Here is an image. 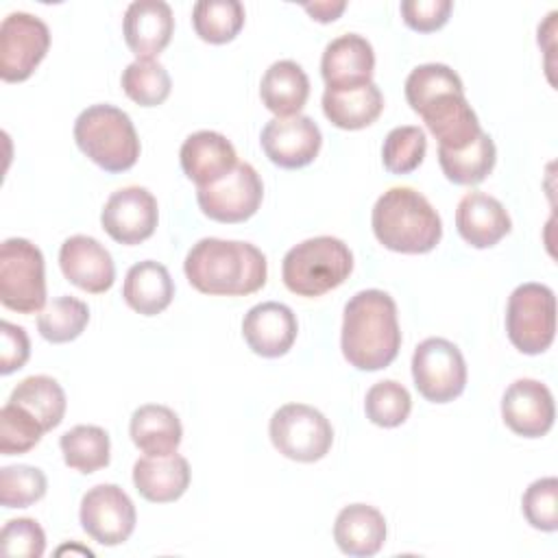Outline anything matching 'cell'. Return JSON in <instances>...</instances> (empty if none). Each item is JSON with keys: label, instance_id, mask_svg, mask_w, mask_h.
I'll use <instances>...</instances> for the list:
<instances>
[{"label": "cell", "instance_id": "obj_6", "mask_svg": "<svg viewBox=\"0 0 558 558\" xmlns=\"http://www.w3.org/2000/svg\"><path fill=\"white\" fill-rule=\"evenodd\" d=\"M0 301L20 314L44 310V255L26 238H7L0 246Z\"/></svg>", "mask_w": 558, "mask_h": 558}, {"label": "cell", "instance_id": "obj_3", "mask_svg": "<svg viewBox=\"0 0 558 558\" xmlns=\"http://www.w3.org/2000/svg\"><path fill=\"white\" fill-rule=\"evenodd\" d=\"M373 233L390 251L427 253L442 235V222L429 201L412 187L386 190L371 214Z\"/></svg>", "mask_w": 558, "mask_h": 558}, {"label": "cell", "instance_id": "obj_13", "mask_svg": "<svg viewBox=\"0 0 558 558\" xmlns=\"http://www.w3.org/2000/svg\"><path fill=\"white\" fill-rule=\"evenodd\" d=\"M157 220V198L142 185L116 190L100 211V222L109 238L129 246L148 240L155 233Z\"/></svg>", "mask_w": 558, "mask_h": 558}, {"label": "cell", "instance_id": "obj_41", "mask_svg": "<svg viewBox=\"0 0 558 558\" xmlns=\"http://www.w3.org/2000/svg\"><path fill=\"white\" fill-rule=\"evenodd\" d=\"M2 554L17 558H39L46 549V534L35 519H11L2 527Z\"/></svg>", "mask_w": 558, "mask_h": 558}, {"label": "cell", "instance_id": "obj_35", "mask_svg": "<svg viewBox=\"0 0 558 558\" xmlns=\"http://www.w3.org/2000/svg\"><path fill=\"white\" fill-rule=\"evenodd\" d=\"M449 92H464V85L460 76L445 63L416 65L405 78V100L416 113Z\"/></svg>", "mask_w": 558, "mask_h": 558}, {"label": "cell", "instance_id": "obj_22", "mask_svg": "<svg viewBox=\"0 0 558 558\" xmlns=\"http://www.w3.org/2000/svg\"><path fill=\"white\" fill-rule=\"evenodd\" d=\"M456 229L466 244L490 248L510 233L512 222L501 201L475 190L460 198L456 207Z\"/></svg>", "mask_w": 558, "mask_h": 558}, {"label": "cell", "instance_id": "obj_20", "mask_svg": "<svg viewBox=\"0 0 558 558\" xmlns=\"http://www.w3.org/2000/svg\"><path fill=\"white\" fill-rule=\"evenodd\" d=\"M418 116L427 124L429 133L438 140V148L462 150L480 133V120L464 98V92H449L425 105Z\"/></svg>", "mask_w": 558, "mask_h": 558}, {"label": "cell", "instance_id": "obj_34", "mask_svg": "<svg viewBox=\"0 0 558 558\" xmlns=\"http://www.w3.org/2000/svg\"><path fill=\"white\" fill-rule=\"evenodd\" d=\"M89 323V307L74 296H59L37 316V329L44 340L61 344L78 338Z\"/></svg>", "mask_w": 558, "mask_h": 558}, {"label": "cell", "instance_id": "obj_14", "mask_svg": "<svg viewBox=\"0 0 558 558\" xmlns=\"http://www.w3.org/2000/svg\"><path fill=\"white\" fill-rule=\"evenodd\" d=\"M266 157L286 170L312 163L320 150L323 133L310 116L272 118L259 135Z\"/></svg>", "mask_w": 558, "mask_h": 558}, {"label": "cell", "instance_id": "obj_25", "mask_svg": "<svg viewBox=\"0 0 558 558\" xmlns=\"http://www.w3.org/2000/svg\"><path fill=\"white\" fill-rule=\"evenodd\" d=\"M384 109V96L371 81L366 85L325 89L323 111L327 120L344 131H357L373 124Z\"/></svg>", "mask_w": 558, "mask_h": 558}, {"label": "cell", "instance_id": "obj_9", "mask_svg": "<svg viewBox=\"0 0 558 558\" xmlns=\"http://www.w3.org/2000/svg\"><path fill=\"white\" fill-rule=\"evenodd\" d=\"M412 379L427 401L449 403L466 386V362L453 342L425 338L412 355Z\"/></svg>", "mask_w": 558, "mask_h": 558}, {"label": "cell", "instance_id": "obj_42", "mask_svg": "<svg viewBox=\"0 0 558 558\" xmlns=\"http://www.w3.org/2000/svg\"><path fill=\"white\" fill-rule=\"evenodd\" d=\"M453 9L451 0H403L401 15L403 22L418 33H432L447 24Z\"/></svg>", "mask_w": 558, "mask_h": 558}, {"label": "cell", "instance_id": "obj_28", "mask_svg": "<svg viewBox=\"0 0 558 558\" xmlns=\"http://www.w3.org/2000/svg\"><path fill=\"white\" fill-rule=\"evenodd\" d=\"M259 96L277 118L299 116L310 96V78L296 61H275L262 76Z\"/></svg>", "mask_w": 558, "mask_h": 558}, {"label": "cell", "instance_id": "obj_7", "mask_svg": "<svg viewBox=\"0 0 558 558\" xmlns=\"http://www.w3.org/2000/svg\"><path fill=\"white\" fill-rule=\"evenodd\" d=\"M506 331L514 349L538 355L556 336V296L545 283H521L512 290L506 310Z\"/></svg>", "mask_w": 558, "mask_h": 558}, {"label": "cell", "instance_id": "obj_18", "mask_svg": "<svg viewBox=\"0 0 558 558\" xmlns=\"http://www.w3.org/2000/svg\"><path fill=\"white\" fill-rule=\"evenodd\" d=\"M172 31V9L163 0H135L124 11V41L137 59H155L170 44Z\"/></svg>", "mask_w": 558, "mask_h": 558}, {"label": "cell", "instance_id": "obj_12", "mask_svg": "<svg viewBox=\"0 0 558 558\" xmlns=\"http://www.w3.org/2000/svg\"><path fill=\"white\" fill-rule=\"evenodd\" d=\"M81 525L96 543L113 547L135 530V506L118 484H98L81 499Z\"/></svg>", "mask_w": 558, "mask_h": 558}, {"label": "cell", "instance_id": "obj_36", "mask_svg": "<svg viewBox=\"0 0 558 558\" xmlns=\"http://www.w3.org/2000/svg\"><path fill=\"white\" fill-rule=\"evenodd\" d=\"M412 410V397L408 388L395 379L377 381L368 388L364 399L366 418L379 427L401 425Z\"/></svg>", "mask_w": 558, "mask_h": 558}, {"label": "cell", "instance_id": "obj_8", "mask_svg": "<svg viewBox=\"0 0 558 558\" xmlns=\"http://www.w3.org/2000/svg\"><path fill=\"white\" fill-rule=\"evenodd\" d=\"M275 449L296 462H316L327 456L333 442V427L312 405L286 403L281 405L268 425Z\"/></svg>", "mask_w": 558, "mask_h": 558}, {"label": "cell", "instance_id": "obj_11", "mask_svg": "<svg viewBox=\"0 0 558 558\" xmlns=\"http://www.w3.org/2000/svg\"><path fill=\"white\" fill-rule=\"evenodd\" d=\"M264 183L257 170L238 161L231 172H227L220 181L196 187V201L203 214L216 222H244L248 220L262 205Z\"/></svg>", "mask_w": 558, "mask_h": 558}, {"label": "cell", "instance_id": "obj_16", "mask_svg": "<svg viewBox=\"0 0 558 558\" xmlns=\"http://www.w3.org/2000/svg\"><path fill=\"white\" fill-rule=\"evenodd\" d=\"M59 266L70 283L100 294L113 286L116 266L111 253L92 235H72L59 248Z\"/></svg>", "mask_w": 558, "mask_h": 558}, {"label": "cell", "instance_id": "obj_21", "mask_svg": "<svg viewBox=\"0 0 558 558\" xmlns=\"http://www.w3.org/2000/svg\"><path fill=\"white\" fill-rule=\"evenodd\" d=\"M183 174L196 183V187L211 185L231 172L238 163L233 144L218 131H196L185 137L179 150Z\"/></svg>", "mask_w": 558, "mask_h": 558}, {"label": "cell", "instance_id": "obj_17", "mask_svg": "<svg viewBox=\"0 0 558 558\" xmlns=\"http://www.w3.org/2000/svg\"><path fill=\"white\" fill-rule=\"evenodd\" d=\"M296 331L294 312L277 301L253 305L242 320V336L248 349L262 357L286 355L296 340Z\"/></svg>", "mask_w": 558, "mask_h": 558}, {"label": "cell", "instance_id": "obj_26", "mask_svg": "<svg viewBox=\"0 0 558 558\" xmlns=\"http://www.w3.org/2000/svg\"><path fill=\"white\" fill-rule=\"evenodd\" d=\"M122 296L126 305L137 314L155 316L170 305L174 296V283L163 264L144 259L126 270Z\"/></svg>", "mask_w": 558, "mask_h": 558}, {"label": "cell", "instance_id": "obj_44", "mask_svg": "<svg viewBox=\"0 0 558 558\" xmlns=\"http://www.w3.org/2000/svg\"><path fill=\"white\" fill-rule=\"evenodd\" d=\"M303 9L316 22H333L347 9V2L344 0H320V2H307V4H303Z\"/></svg>", "mask_w": 558, "mask_h": 558}, {"label": "cell", "instance_id": "obj_1", "mask_svg": "<svg viewBox=\"0 0 558 558\" xmlns=\"http://www.w3.org/2000/svg\"><path fill=\"white\" fill-rule=\"evenodd\" d=\"M340 347L357 371L386 368L401 347L395 299L377 288L355 292L344 305Z\"/></svg>", "mask_w": 558, "mask_h": 558}, {"label": "cell", "instance_id": "obj_23", "mask_svg": "<svg viewBox=\"0 0 558 558\" xmlns=\"http://www.w3.org/2000/svg\"><path fill=\"white\" fill-rule=\"evenodd\" d=\"M133 484L146 501H177L190 486V464L179 453L144 456L133 464Z\"/></svg>", "mask_w": 558, "mask_h": 558}, {"label": "cell", "instance_id": "obj_5", "mask_svg": "<svg viewBox=\"0 0 558 558\" xmlns=\"http://www.w3.org/2000/svg\"><path fill=\"white\" fill-rule=\"evenodd\" d=\"M353 253L333 235H316L292 246L281 264V277L290 292L299 296H320L351 275Z\"/></svg>", "mask_w": 558, "mask_h": 558}, {"label": "cell", "instance_id": "obj_15", "mask_svg": "<svg viewBox=\"0 0 558 558\" xmlns=\"http://www.w3.org/2000/svg\"><path fill=\"white\" fill-rule=\"evenodd\" d=\"M504 423L523 438L545 436L556 418L551 390L538 379H517L501 397Z\"/></svg>", "mask_w": 558, "mask_h": 558}, {"label": "cell", "instance_id": "obj_39", "mask_svg": "<svg viewBox=\"0 0 558 558\" xmlns=\"http://www.w3.org/2000/svg\"><path fill=\"white\" fill-rule=\"evenodd\" d=\"M48 482L41 469L28 464L2 466L0 471V504L4 508H26L46 495Z\"/></svg>", "mask_w": 558, "mask_h": 558}, {"label": "cell", "instance_id": "obj_4", "mask_svg": "<svg viewBox=\"0 0 558 558\" xmlns=\"http://www.w3.org/2000/svg\"><path fill=\"white\" fill-rule=\"evenodd\" d=\"M76 146L107 172H124L140 157V137L126 111L113 105H92L74 122Z\"/></svg>", "mask_w": 558, "mask_h": 558}, {"label": "cell", "instance_id": "obj_38", "mask_svg": "<svg viewBox=\"0 0 558 558\" xmlns=\"http://www.w3.org/2000/svg\"><path fill=\"white\" fill-rule=\"evenodd\" d=\"M44 425L22 405L7 403L0 410V453L15 456L31 451L44 436Z\"/></svg>", "mask_w": 558, "mask_h": 558}, {"label": "cell", "instance_id": "obj_32", "mask_svg": "<svg viewBox=\"0 0 558 558\" xmlns=\"http://www.w3.org/2000/svg\"><path fill=\"white\" fill-rule=\"evenodd\" d=\"M192 24L203 41L227 44L244 26V7L238 0H198L192 9Z\"/></svg>", "mask_w": 558, "mask_h": 558}, {"label": "cell", "instance_id": "obj_2", "mask_svg": "<svg viewBox=\"0 0 558 558\" xmlns=\"http://www.w3.org/2000/svg\"><path fill=\"white\" fill-rule=\"evenodd\" d=\"M187 281L203 294L246 296L266 283L268 266L264 253L240 240L203 238L185 255Z\"/></svg>", "mask_w": 558, "mask_h": 558}, {"label": "cell", "instance_id": "obj_43", "mask_svg": "<svg viewBox=\"0 0 558 558\" xmlns=\"http://www.w3.org/2000/svg\"><path fill=\"white\" fill-rule=\"evenodd\" d=\"M0 338H2L0 373L9 375L26 364V360L31 355V342H28L26 331L9 320L0 323Z\"/></svg>", "mask_w": 558, "mask_h": 558}, {"label": "cell", "instance_id": "obj_27", "mask_svg": "<svg viewBox=\"0 0 558 558\" xmlns=\"http://www.w3.org/2000/svg\"><path fill=\"white\" fill-rule=\"evenodd\" d=\"M129 434L133 445L146 456H170L181 445L183 427L174 410L159 403L140 405L131 414Z\"/></svg>", "mask_w": 558, "mask_h": 558}, {"label": "cell", "instance_id": "obj_30", "mask_svg": "<svg viewBox=\"0 0 558 558\" xmlns=\"http://www.w3.org/2000/svg\"><path fill=\"white\" fill-rule=\"evenodd\" d=\"M11 403L26 408L44 429H54L65 414V392L57 379L48 375H31L22 379L9 397Z\"/></svg>", "mask_w": 558, "mask_h": 558}, {"label": "cell", "instance_id": "obj_10", "mask_svg": "<svg viewBox=\"0 0 558 558\" xmlns=\"http://www.w3.org/2000/svg\"><path fill=\"white\" fill-rule=\"evenodd\" d=\"M50 48L48 26L26 11L9 13L0 24V76L7 83L26 81Z\"/></svg>", "mask_w": 558, "mask_h": 558}, {"label": "cell", "instance_id": "obj_24", "mask_svg": "<svg viewBox=\"0 0 558 558\" xmlns=\"http://www.w3.org/2000/svg\"><path fill=\"white\" fill-rule=\"evenodd\" d=\"M333 541L347 556H375L386 541V519L368 504L344 506L333 523Z\"/></svg>", "mask_w": 558, "mask_h": 558}, {"label": "cell", "instance_id": "obj_33", "mask_svg": "<svg viewBox=\"0 0 558 558\" xmlns=\"http://www.w3.org/2000/svg\"><path fill=\"white\" fill-rule=\"evenodd\" d=\"M120 83L124 94L140 107L161 105L172 89L168 70L155 59H135L133 63H129L122 72Z\"/></svg>", "mask_w": 558, "mask_h": 558}, {"label": "cell", "instance_id": "obj_37", "mask_svg": "<svg viewBox=\"0 0 558 558\" xmlns=\"http://www.w3.org/2000/svg\"><path fill=\"white\" fill-rule=\"evenodd\" d=\"M425 150H427V140L423 129L412 124L395 126L384 140L381 161L388 172L408 174L421 166Z\"/></svg>", "mask_w": 558, "mask_h": 558}, {"label": "cell", "instance_id": "obj_31", "mask_svg": "<svg viewBox=\"0 0 558 558\" xmlns=\"http://www.w3.org/2000/svg\"><path fill=\"white\" fill-rule=\"evenodd\" d=\"M63 462L81 473H94L109 464V434L98 425H74L59 440Z\"/></svg>", "mask_w": 558, "mask_h": 558}, {"label": "cell", "instance_id": "obj_29", "mask_svg": "<svg viewBox=\"0 0 558 558\" xmlns=\"http://www.w3.org/2000/svg\"><path fill=\"white\" fill-rule=\"evenodd\" d=\"M495 159H497L495 142L484 131L462 150L438 148V163L445 177L456 185L482 183L493 172Z\"/></svg>", "mask_w": 558, "mask_h": 558}, {"label": "cell", "instance_id": "obj_19", "mask_svg": "<svg viewBox=\"0 0 558 558\" xmlns=\"http://www.w3.org/2000/svg\"><path fill=\"white\" fill-rule=\"evenodd\" d=\"M375 52L366 37L344 33L325 46L320 59V74L329 89L366 85L373 81Z\"/></svg>", "mask_w": 558, "mask_h": 558}, {"label": "cell", "instance_id": "obj_40", "mask_svg": "<svg viewBox=\"0 0 558 558\" xmlns=\"http://www.w3.org/2000/svg\"><path fill=\"white\" fill-rule=\"evenodd\" d=\"M521 510L532 527L554 532L558 527V480L541 477L532 482L523 493Z\"/></svg>", "mask_w": 558, "mask_h": 558}]
</instances>
